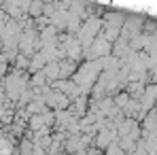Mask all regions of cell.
Masks as SVG:
<instances>
[{
	"label": "cell",
	"instance_id": "obj_1",
	"mask_svg": "<svg viewBox=\"0 0 157 155\" xmlns=\"http://www.w3.org/2000/svg\"><path fill=\"white\" fill-rule=\"evenodd\" d=\"M100 68H102V62H89V64L83 66V70H78L77 75H75V81H77L78 85H89L96 79Z\"/></svg>",
	"mask_w": 157,
	"mask_h": 155
},
{
	"label": "cell",
	"instance_id": "obj_2",
	"mask_svg": "<svg viewBox=\"0 0 157 155\" xmlns=\"http://www.w3.org/2000/svg\"><path fill=\"white\" fill-rule=\"evenodd\" d=\"M108 51H110L108 43H106L104 38H98V41H94V43H91V47H89V57H98V55H106Z\"/></svg>",
	"mask_w": 157,
	"mask_h": 155
},
{
	"label": "cell",
	"instance_id": "obj_3",
	"mask_svg": "<svg viewBox=\"0 0 157 155\" xmlns=\"http://www.w3.org/2000/svg\"><path fill=\"white\" fill-rule=\"evenodd\" d=\"M43 72L47 75V79H57V77H59V64H55V62H49V64L43 68Z\"/></svg>",
	"mask_w": 157,
	"mask_h": 155
},
{
	"label": "cell",
	"instance_id": "obj_4",
	"mask_svg": "<svg viewBox=\"0 0 157 155\" xmlns=\"http://www.w3.org/2000/svg\"><path fill=\"white\" fill-rule=\"evenodd\" d=\"M75 72V62H62L59 64V77H70Z\"/></svg>",
	"mask_w": 157,
	"mask_h": 155
},
{
	"label": "cell",
	"instance_id": "obj_5",
	"mask_svg": "<svg viewBox=\"0 0 157 155\" xmlns=\"http://www.w3.org/2000/svg\"><path fill=\"white\" fill-rule=\"evenodd\" d=\"M45 62H47V60H45L43 51L36 53V55H34V60H32V64H30V70H38L40 66H45Z\"/></svg>",
	"mask_w": 157,
	"mask_h": 155
},
{
	"label": "cell",
	"instance_id": "obj_6",
	"mask_svg": "<svg viewBox=\"0 0 157 155\" xmlns=\"http://www.w3.org/2000/svg\"><path fill=\"white\" fill-rule=\"evenodd\" d=\"M28 113H45V106L40 100H36V102H30L28 104Z\"/></svg>",
	"mask_w": 157,
	"mask_h": 155
},
{
	"label": "cell",
	"instance_id": "obj_7",
	"mask_svg": "<svg viewBox=\"0 0 157 155\" xmlns=\"http://www.w3.org/2000/svg\"><path fill=\"white\" fill-rule=\"evenodd\" d=\"M43 4H45V2H40V0H32V2H30V13H32V15H40Z\"/></svg>",
	"mask_w": 157,
	"mask_h": 155
},
{
	"label": "cell",
	"instance_id": "obj_8",
	"mask_svg": "<svg viewBox=\"0 0 157 155\" xmlns=\"http://www.w3.org/2000/svg\"><path fill=\"white\" fill-rule=\"evenodd\" d=\"M113 136H115V132H110V130H102V132H100V145L104 147L108 140H113Z\"/></svg>",
	"mask_w": 157,
	"mask_h": 155
},
{
	"label": "cell",
	"instance_id": "obj_9",
	"mask_svg": "<svg viewBox=\"0 0 157 155\" xmlns=\"http://www.w3.org/2000/svg\"><path fill=\"white\" fill-rule=\"evenodd\" d=\"M45 81H47V75H45V72H40V75H36V77H34V85H45Z\"/></svg>",
	"mask_w": 157,
	"mask_h": 155
},
{
	"label": "cell",
	"instance_id": "obj_10",
	"mask_svg": "<svg viewBox=\"0 0 157 155\" xmlns=\"http://www.w3.org/2000/svg\"><path fill=\"white\" fill-rule=\"evenodd\" d=\"M4 72H6V62H4V60H0V77H2Z\"/></svg>",
	"mask_w": 157,
	"mask_h": 155
},
{
	"label": "cell",
	"instance_id": "obj_11",
	"mask_svg": "<svg viewBox=\"0 0 157 155\" xmlns=\"http://www.w3.org/2000/svg\"><path fill=\"white\" fill-rule=\"evenodd\" d=\"M21 151H32V147H30V142H28V138L24 140V145H21Z\"/></svg>",
	"mask_w": 157,
	"mask_h": 155
},
{
	"label": "cell",
	"instance_id": "obj_12",
	"mask_svg": "<svg viewBox=\"0 0 157 155\" xmlns=\"http://www.w3.org/2000/svg\"><path fill=\"white\" fill-rule=\"evenodd\" d=\"M40 2H49V0H40Z\"/></svg>",
	"mask_w": 157,
	"mask_h": 155
}]
</instances>
